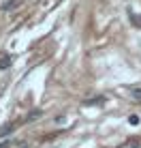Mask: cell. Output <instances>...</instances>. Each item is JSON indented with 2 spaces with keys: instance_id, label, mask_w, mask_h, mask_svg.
Listing matches in <instances>:
<instances>
[{
  "instance_id": "cell-1",
  "label": "cell",
  "mask_w": 141,
  "mask_h": 148,
  "mask_svg": "<svg viewBox=\"0 0 141 148\" xmlns=\"http://www.w3.org/2000/svg\"><path fill=\"white\" fill-rule=\"evenodd\" d=\"M7 67H11V56H0V69H7Z\"/></svg>"
},
{
  "instance_id": "cell-2",
  "label": "cell",
  "mask_w": 141,
  "mask_h": 148,
  "mask_svg": "<svg viewBox=\"0 0 141 148\" xmlns=\"http://www.w3.org/2000/svg\"><path fill=\"white\" fill-rule=\"evenodd\" d=\"M130 97L141 101V86H133V88H130Z\"/></svg>"
},
{
  "instance_id": "cell-3",
  "label": "cell",
  "mask_w": 141,
  "mask_h": 148,
  "mask_svg": "<svg viewBox=\"0 0 141 148\" xmlns=\"http://www.w3.org/2000/svg\"><path fill=\"white\" fill-rule=\"evenodd\" d=\"M15 4H17V0H7V2L2 4L4 11H11V9H15Z\"/></svg>"
},
{
  "instance_id": "cell-4",
  "label": "cell",
  "mask_w": 141,
  "mask_h": 148,
  "mask_svg": "<svg viewBox=\"0 0 141 148\" xmlns=\"http://www.w3.org/2000/svg\"><path fill=\"white\" fill-rule=\"evenodd\" d=\"M11 131H13V127H11V125H4L2 129H0V137H2V135H7V133H11Z\"/></svg>"
},
{
  "instance_id": "cell-5",
  "label": "cell",
  "mask_w": 141,
  "mask_h": 148,
  "mask_svg": "<svg viewBox=\"0 0 141 148\" xmlns=\"http://www.w3.org/2000/svg\"><path fill=\"white\" fill-rule=\"evenodd\" d=\"M128 122H130V125H137V122H139V116H137V114H133V116L128 118Z\"/></svg>"
},
{
  "instance_id": "cell-6",
  "label": "cell",
  "mask_w": 141,
  "mask_h": 148,
  "mask_svg": "<svg viewBox=\"0 0 141 148\" xmlns=\"http://www.w3.org/2000/svg\"><path fill=\"white\" fill-rule=\"evenodd\" d=\"M39 116H41V112H32V114L28 116V120H34V118H39Z\"/></svg>"
},
{
  "instance_id": "cell-7",
  "label": "cell",
  "mask_w": 141,
  "mask_h": 148,
  "mask_svg": "<svg viewBox=\"0 0 141 148\" xmlns=\"http://www.w3.org/2000/svg\"><path fill=\"white\" fill-rule=\"evenodd\" d=\"M9 146H11V142H9V140H4V142H0V148H9Z\"/></svg>"
},
{
  "instance_id": "cell-8",
  "label": "cell",
  "mask_w": 141,
  "mask_h": 148,
  "mask_svg": "<svg viewBox=\"0 0 141 148\" xmlns=\"http://www.w3.org/2000/svg\"><path fill=\"white\" fill-rule=\"evenodd\" d=\"M135 19H137V22H139V26H141V15H139V17H135Z\"/></svg>"
}]
</instances>
